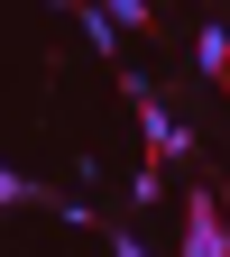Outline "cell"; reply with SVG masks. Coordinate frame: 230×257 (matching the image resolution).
Masks as SVG:
<instances>
[{
  "label": "cell",
  "instance_id": "cell-1",
  "mask_svg": "<svg viewBox=\"0 0 230 257\" xmlns=\"http://www.w3.org/2000/svg\"><path fill=\"white\" fill-rule=\"evenodd\" d=\"M184 257H230V230H221V202H212V193L184 202Z\"/></svg>",
  "mask_w": 230,
  "mask_h": 257
},
{
  "label": "cell",
  "instance_id": "cell-3",
  "mask_svg": "<svg viewBox=\"0 0 230 257\" xmlns=\"http://www.w3.org/2000/svg\"><path fill=\"white\" fill-rule=\"evenodd\" d=\"M193 55H203V74L230 83V28H203V37H193Z\"/></svg>",
  "mask_w": 230,
  "mask_h": 257
},
{
  "label": "cell",
  "instance_id": "cell-4",
  "mask_svg": "<svg viewBox=\"0 0 230 257\" xmlns=\"http://www.w3.org/2000/svg\"><path fill=\"white\" fill-rule=\"evenodd\" d=\"M37 193H46L37 175H19V166H0V211H10V202H37Z\"/></svg>",
  "mask_w": 230,
  "mask_h": 257
},
{
  "label": "cell",
  "instance_id": "cell-2",
  "mask_svg": "<svg viewBox=\"0 0 230 257\" xmlns=\"http://www.w3.org/2000/svg\"><path fill=\"white\" fill-rule=\"evenodd\" d=\"M138 119H147V156H157V166H175V156L193 147V138H184V128L166 119V101H138Z\"/></svg>",
  "mask_w": 230,
  "mask_h": 257
}]
</instances>
